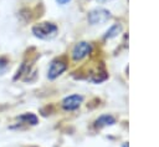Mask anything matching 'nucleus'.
<instances>
[{
	"label": "nucleus",
	"mask_w": 159,
	"mask_h": 147,
	"mask_svg": "<svg viewBox=\"0 0 159 147\" xmlns=\"http://www.w3.org/2000/svg\"><path fill=\"white\" fill-rule=\"evenodd\" d=\"M66 69H67V65H66L63 61H61V60H55V61L51 62V65H50V67H48L47 77H48L50 80H55V78H57Z\"/></svg>",
	"instance_id": "4"
},
{
	"label": "nucleus",
	"mask_w": 159,
	"mask_h": 147,
	"mask_svg": "<svg viewBox=\"0 0 159 147\" xmlns=\"http://www.w3.org/2000/svg\"><path fill=\"white\" fill-rule=\"evenodd\" d=\"M7 69V60L4 57H0V75H2Z\"/></svg>",
	"instance_id": "9"
},
{
	"label": "nucleus",
	"mask_w": 159,
	"mask_h": 147,
	"mask_svg": "<svg viewBox=\"0 0 159 147\" xmlns=\"http://www.w3.org/2000/svg\"><path fill=\"white\" fill-rule=\"evenodd\" d=\"M32 34L39 39L48 40L57 34V26L52 22H40L32 27Z\"/></svg>",
	"instance_id": "1"
},
{
	"label": "nucleus",
	"mask_w": 159,
	"mask_h": 147,
	"mask_svg": "<svg viewBox=\"0 0 159 147\" xmlns=\"http://www.w3.org/2000/svg\"><path fill=\"white\" fill-rule=\"evenodd\" d=\"M20 121H22V122H25V123H29V125H37V122H39V118L34 115V113H24V115H21V116H19L17 117Z\"/></svg>",
	"instance_id": "7"
},
{
	"label": "nucleus",
	"mask_w": 159,
	"mask_h": 147,
	"mask_svg": "<svg viewBox=\"0 0 159 147\" xmlns=\"http://www.w3.org/2000/svg\"><path fill=\"white\" fill-rule=\"evenodd\" d=\"M82 101H83V97L81 95H71V96H67L66 98H63L62 107L66 111H73L81 106Z\"/></svg>",
	"instance_id": "5"
},
{
	"label": "nucleus",
	"mask_w": 159,
	"mask_h": 147,
	"mask_svg": "<svg viewBox=\"0 0 159 147\" xmlns=\"http://www.w3.org/2000/svg\"><path fill=\"white\" fill-rule=\"evenodd\" d=\"M120 31H122V26L118 25V24H116V25H113V26L106 32L104 39H113V37H116Z\"/></svg>",
	"instance_id": "8"
},
{
	"label": "nucleus",
	"mask_w": 159,
	"mask_h": 147,
	"mask_svg": "<svg viewBox=\"0 0 159 147\" xmlns=\"http://www.w3.org/2000/svg\"><path fill=\"white\" fill-rule=\"evenodd\" d=\"M92 51V46L89 42H86V41H81L78 44L75 45L73 50H72V59L78 61V60H82L84 59L87 55H89Z\"/></svg>",
	"instance_id": "3"
},
{
	"label": "nucleus",
	"mask_w": 159,
	"mask_h": 147,
	"mask_svg": "<svg viewBox=\"0 0 159 147\" xmlns=\"http://www.w3.org/2000/svg\"><path fill=\"white\" fill-rule=\"evenodd\" d=\"M114 122H116V118L113 116H111V115H103V116H101V117H98L96 120V123L94 125L97 127H104V126H111Z\"/></svg>",
	"instance_id": "6"
},
{
	"label": "nucleus",
	"mask_w": 159,
	"mask_h": 147,
	"mask_svg": "<svg viewBox=\"0 0 159 147\" xmlns=\"http://www.w3.org/2000/svg\"><path fill=\"white\" fill-rule=\"evenodd\" d=\"M111 17V12L106 9H94L92 11L88 12V16H87V20L91 25H98V24H103L106 22L108 19Z\"/></svg>",
	"instance_id": "2"
},
{
	"label": "nucleus",
	"mask_w": 159,
	"mask_h": 147,
	"mask_svg": "<svg viewBox=\"0 0 159 147\" xmlns=\"http://www.w3.org/2000/svg\"><path fill=\"white\" fill-rule=\"evenodd\" d=\"M57 1V4H60V5H66V4H68L71 0H56Z\"/></svg>",
	"instance_id": "10"
},
{
	"label": "nucleus",
	"mask_w": 159,
	"mask_h": 147,
	"mask_svg": "<svg viewBox=\"0 0 159 147\" xmlns=\"http://www.w3.org/2000/svg\"><path fill=\"white\" fill-rule=\"evenodd\" d=\"M98 1H108V0H98Z\"/></svg>",
	"instance_id": "11"
}]
</instances>
